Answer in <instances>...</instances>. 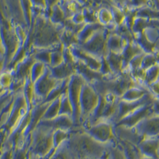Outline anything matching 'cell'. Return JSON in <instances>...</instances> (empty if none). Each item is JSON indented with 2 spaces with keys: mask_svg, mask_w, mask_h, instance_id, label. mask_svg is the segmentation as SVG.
I'll use <instances>...</instances> for the list:
<instances>
[{
  "mask_svg": "<svg viewBox=\"0 0 159 159\" xmlns=\"http://www.w3.org/2000/svg\"><path fill=\"white\" fill-rule=\"evenodd\" d=\"M90 85H92L100 96H103L107 93H111L120 98L126 90L138 86V83L134 79L130 72L128 73L127 71H123L117 75H106L104 78Z\"/></svg>",
  "mask_w": 159,
  "mask_h": 159,
  "instance_id": "obj_1",
  "label": "cell"
},
{
  "mask_svg": "<svg viewBox=\"0 0 159 159\" xmlns=\"http://www.w3.org/2000/svg\"><path fill=\"white\" fill-rule=\"evenodd\" d=\"M86 82L84 78L78 75L75 74L68 81L67 86V96L71 101L73 107V120L75 124H79L81 119V111H80V98L82 88Z\"/></svg>",
  "mask_w": 159,
  "mask_h": 159,
  "instance_id": "obj_2",
  "label": "cell"
},
{
  "mask_svg": "<svg viewBox=\"0 0 159 159\" xmlns=\"http://www.w3.org/2000/svg\"><path fill=\"white\" fill-rule=\"evenodd\" d=\"M100 100V95L96 91L92 85L86 83L81 92L80 98V111H81V120L85 121L89 118L92 113L97 108Z\"/></svg>",
  "mask_w": 159,
  "mask_h": 159,
  "instance_id": "obj_3",
  "label": "cell"
},
{
  "mask_svg": "<svg viewBox=\"0 0 159 159\" xmlns=\"http://www.w3.org/2000/svg\"><path fill=\"white\" fill-rule=\"evenodd\" d=\"M155 99L156 98L151 93H148L143 98H141L137 101H133V102L123 101V100L119 99L118 105H117V110H116L112 119H114L116 123L119 122L120 120H122L123 118H125V116H127L128 115H130L134 111L138 109L139 107H141L145 105H147V104L153 103L155 101Z\"/></svg>",
  "mask_w": 159,
  "mask_h": 159,
  "instance_id": "obj_4",
  "label": "cell"
},
{
  "mask_svg": "<svg viewBox=\"0 0 159 159\" xmlns=\"http://www.w3.org/2000/svg\"><path fill=\"white\" fill-rule=\"evenodd\" d=\"M81 48L98 58L106 57L107 40L105 38L104 33L101 30L98 31L87 42L81 45Z\"/></svg>",
  "mask_w": 159,
  "mask_h": 159,
  "instance_id": "obj_5",
  "label": "cell"
},
{
  "mask_svg": "<svg viewBox=\"0 0 159 159\" xmlns=\"http://www.w3.org/2000/svg\"><path fill=\"white\" fill-rule=\"evenodd\" d=\"M60 33L53 25L43 22L39 25L36 34V41L41 46H51L59 42Z\"/></svg>",
  "mask_w": 159,
  "mask_h": 159,
  "instance_id": "obj_6",
  "label": "cell"
},
{
  "mask_svg": "<svg viewBox=\"0 0 159 159\" xmlns=\"http://www.w3.org/2000/svg\"><path fill=\"white\" fill-rule=\"evenodd\" d=\"M153 103L147 104V105H145V106L139 107L138 109L134 111L133 113H131L130 115H128L127 116H125V118H123L122 120H120L119 122H117L116 124L118 125H121V126L126 127V128L135 127V125L138 123L141 122L143 119L154 115Z\"/></svg>",
  "mask_w": 159,
  "mask_h": 159,
  "instance_id": "obj_7",
  "label": "cell"
},
{
  "mask_svg": "<svg viewBox=\"0 0 159 159\" xmlns=\"http://www.w3.org/2000/svg\"><path fill=\"white\" fill-rule=\"evenodd\" d=\"M138 135L145 137H157L159 135V116L152 115L143 119L134 127Z\"/></svg>",
  "mask_w": 159,
  "mask_h": 159,
  "instance_id": "obj_8",
  "label": "cell"
},
{
  "mask_svg": "<svg viewBox=\"0 0 159 159\" xmlns=\"http://www.w3.org/2000/svg\"><path fill=\"white\" fill-rule=\"evenodd\" d=\"M72 147L78 150L83 155L94 156L96 151L99 149L98 141L88 135H82L75 136L72 138Z\"/></svg>",
  "mask_w": 159,
  "mask_h": 159,
  "instance_id": "obj_9",
  "label": "cell"
},
{
  "mask_svg": "<svg viewBox=\"0 0 159 159\" xmlns=\"http://www.w3.org/2000/svg\"><path fill=\"white\" fill-rule=\"evenodd\" d=\"M61 81L53 77L50 68H47L45 74L37 81V85L35 86L36 92L40 97L48 98L50 93L60 84Z\"/></svg>",
  "mask_w": 159,
  "mask_h": 159,
  "instance_id": "obj_10",
  "label": "cell"
},
{
  "mask_svg": "<svg viewBox=\"0 0 159 159\" xmlns=\"http://www.w3.org/2000/svg\"><path fill=\"white\" fill-rule=\"evenodd\" d=\"M71 51L77 61L84 63L89 68H91L95 71H98V72L100 71V68L102 66V58H98V57L92 56L91 54L86 52L81 48L75 47Z\"/></svg>",
  "mask_w": 159,
  "mask_h": 159,
  "instance_id": "obj_11",
  "label": "cell"
},
{
  "mask_svg": "<svg viewBox=\"0 0 159 159\" xmlns=\"http://www.w3.org/2000/svg\"><path fill=\"white\" fill-rule=\"evenodd\" d=\"M90 135L98 141L108 140L112 134V125L107 120H101L92 125L89 130Z\"/></svg>",
  "mask_w": 159,
  "mask_h": 159,
  "instance_id": "obj_12",
  "label": "cell"
},
{
  "mask_svg": "<svg viewBox=\"0 0 159 159\" xmlns=\"http://www.w3.org/2000/svg\"><path fill=\"white\" fill-rule=\"evenodd\" d=\"M75 68H76V74L80 75L87 84H93L94 82L98 81L105 77L103 74L89 68L84 63L77 61V60L75 64Z\"/></svg>",
  "mask_w": 159,
  "mask_h": 159,
  "instance_id": "obj_13",
  "label": "cell"
},
{
  "mask_svg": "<svg viewBox=\"0 0 159 159\" xmlns=\"http://www.w3.org/2000/svg\"><path fill=\"white\" fill-rule=\"evenodd\" d=\"M50 71L54 78L59 81H63V80L69 79L72 75L76 74V68H75V65L73 66L64 62L63 64L57 66L50 67Z\"/></svg>",
  "mask_w": 159,
  "mask_h": 159,
  "instance_id": "obj_14",
  "label": "cell"
},
{
  "mask_svg": "<svg viewBox=\"0 0 159 159\" xmlns=\"http://www.w3.org/2000/svg\"><path fill=\"white\" fill-rule=\"evenodd\" d=\"M159 137H149L144 140L141 145L140 149L143 155L146 157L153 159H158Z\"/></svg>",
  "mask_w": 159,
  "mask_h": 159,
  "instance_id": "obj_15",
  "label": "cell"
},
{
  "mask_svg": "<svg viewBox=\"0 0 159 159\" xmlns=\"http://www.w3.org/2000/svg\"><path fill=\"white\" fill-rule=\"evenodd\" d=\"M105 57L110 66L112 73L114 75H117L124 71V59H123L122 54H117L108 51Z\"/></svg>",
  "mask_w": 159,
  "mask_h": 159,
  "instance_id": "obj_16",
  "label": "cell"
},
{
  "mask_svg": "<svg viewBox=\"0 0 159 159\" xmlns=\"http://www.w3.org/2000/svg\"><path fill=\"white\" fill-rule=\"evenodd\" d=\"M148 93H150V92L147 86H136L126 90L125 92V94L119 99L123 100V101H127V102L137 101V100L144 98Z\"/></svg>",
  "mask_w": 159,
  "mask_h": 159,
  "instance_id": "obj_17",
  "label": "cell"
},
{
  "mask_svg": "<svg viewBox=\"0 0 159 159\" xmlns=\"http://www.w3.org/2000/svg\"><path fill=\"white\" fill-rule=\"evenodd\" d=\"M127 41L125 38L121 36L113 35L108 38L107 41V48H108L109 52H114L117 54H122L123 50L125 49V46L127 45Z\"/></svg>",
  "mask_w": 159,
  "mask_h": 159,
  "instance_id": "obj_18",
  "label": "cell"
},
{
  "mask_svg": "<svg viewBox=\"0 0 159 159\" xmlns=\"http://www.w3.org/2000/svg\"><path fill=\"white\" fill-rule=\"evenodd\" d=\"M53 144V136L47 135H41L38 136L36 146L35 152L40 155H46V153L50 149Z\"/></svg>",
  "mask_w": 159,
  "mask_h": 159,
  "instance_id": "obj_19",
  "label": "cell"
},
{
  "mask_svg": "<svg viewBox=\"0 0 159 159\" xmlns=\"http://www.w3.org/2000/svg\"><path fill=\"white\" fill-rule=\"evenodd\" d=\"M102 28V25L98 24H93L87 25L86 27H85L78 36V39L80 41L81 44H84L87 42L91 37H93L96 33H98V31H100Z\"/></svg>",
  "mask_w": 159,
  "mask_h": 159,
  "instance_id": "obj_20",
  "label": "cell"
},
{
  "mask_svg": "<svg viewBox=\"0 0 159 159\" xmlns=\"http://www.w3.org/2000/svg\"><path fill=\"white\" fill-rule=\"evenodd\" d=\"M62 97V96H61ZM61 97L57 98L56 100L52 101L49 104L48 107L44 115V119L50 120L57 117L59 116V111H60V106H61Z\"/></svg>",
  "mask_w": 159,
  "mask_h": 159,
  "instance_id": "obj_21",
  "label": "cell"
},
{
  "mask_svg": "<svg viewBox=\"0 0 159 159\" xmlns=\"http://www.w3.org/2000/svg\"><path fill=\"white\" fill-rule=\"evenodd\" d=\"M159 78V65H156L150 68H148L145 72V77L143 85L145 86H150L151 84L158 81Z\"/></svg>",
  "mask_w": 159,
  "mask_h": 159,
  "instance_id": "obj_22",
  "label": "cell"
},
{
  "mask_svg": "<svg viewBox=\"0 0 159 159\" xmlns=\"http://www.w3.org/2000/svg\"><path fill=\"white\" fill-rule=\"evenodd\" d=\"M73 107H72L71 101L67 96V93H66L61 97V106H60L59 116L66 115V116H73Z\"/></svg>",
  "mask_w": 159,
  "mask_h": 159,
  "instance_id": "obj_23",
  "label": "cell"
},
{
  "mask_svg": "<svg viewBox=\"0 0 159 159\" xmlns=\"http://www.w3.org/2000/svg\"><path fill=\"white\" fill-rule=\"evenodd\" d=\"M156 65H158L157 57L156 54H146L143 58L141 68L146 71L148 68H150Z\"/></svg>",
  "mask_w": 159,
  "mask_h": 159,
  "instance_id": "obj_24",
  "label": "cell"
},
{
  "mask_svg": "<svg viewBox=\"0 0 159 159\" xmlns=\"http://www.w3.org/2000/svg\"><path fill=\"white\" fill-rule=\"evenodd\" d=\"M46 70H47V67L43 63L35 64L32 67V78H33L34 82H37V80L45 74Z\"/></svg>",
  "mask_w": 159,
  "mask_h": 159,
  "instance_id": "obj_25",
  "label": "cell"
},
{
  "mask_svg": "<svg viewBox=\"0 0 159 159\" xmlns=\"http://www.w3.org/2000/svg\"><path fill=\"white\" fill-rule=\"evenodd\" d=\"M65 62L64 59V52L63 51H54L51 52V61H50V67H55L61 65Z\"/></svg>",
  "mask_w": 159,
  "mask_h": 159,
  "instance_id": "obj_26",
  "label": "cell"
},
{
  "mask_svg": "<svg viewBox=\"0 0 159 159\" xmlns=\"http://www.w3.org/2000/svg\"><path fill=\"white\" fill-rule=\"evenodd\" d=\"M99 19L102 22V24H109L113 19V14L110 10L103 8L99 12Z\"/></svg>",
  "mask_w": 159,
  "mask_h": 159,
  "instance_id": "obj_27",
  "label": "cell"
},
{
  "mask_svg": "<svg viewBox=\"0 0 159 159\" xmlns=\"http://www.w3.org/2000/svg\"><path fill=\"white\" fill-rule=\"evenodd\" d=\"M147 4H148V0H130L128 3V7L138 10L140 8L146 7Z\"/></svg>",
  "mask_w": 159,
  "mask_h": 159,
  "instance_id": "obj_28",
  "label": "cell"
},
{
  "mask_svg": "<svg viewBox=\"0 0 159 159\" xmlns=\"http://www.w3.org/2000/svg\"><path fill=\"white\" fill-rule=\"evenodd\" d=\"M112 14H113V18L115 19L116 24L121 25L125 21V15L121 10H119L118 8L117 9H114V11H113Z\"/></svg>",
  "mask_w": 159,
  "mask_h": 159,
  "instance_id": "obj_29",
  "label": "cell"
},
{
  "mask_svg": "<svg viewBox=\"0 0 159 159\" xmlns=\"http://www.w3.org/2000/svg\"><path fill=\"white\" fill-rule=\"evenodd\" d=\"M149 92L155 97L156 99H159V82L157 81L153 84H151L150 86H147Z\"/></svg>",
  "mask_w": 159,
  "mask_h": 159,
  "instance_id": "obj_30",
  "label": "cell"
},
{
  "mask_svg": "<svg viewBox=\"0 0 159 159\" xmlns=\"http://www.w3.org/2000/svg\"><path fill=\"white\" fill-rule=\"evenodd\" d=\"M64 19V12L58 7H55L54 12H53V20L54 22H61Z\"/></svg>",
  "mask_w": 159,
  "mask_h": 159,
  "instance_id": "obj_31",
  "label": "cell"
},
{
  "mask_svg": "<svg viewBox=\"0 0 159 159\" xmlns=\"http://www.w3.org/2000/svg\"><path fill=\"white\" fill-rule=\"evenodd\" d=\"M11 75L8 73H5L3 74L1 76H0V84L1 86L6 87V86H8L10 84H11Z\"/></svg>",
  "mask_w": 159,
  "mask_h": 159,
  "instance_id": "obj_32",
  "label": "cell"
},
{
  "mask_svg": "<svg viewBox=\"0 0 159 159\" xmlns=\"http://www.w3.org/2000/svg\"><path fill=\"white\" fill-rule=\"evenodd\" d=\"M153 111H154V115L159 116V99H155L153 103Z\"/></svg>",
  "mask_w": 159,
  "mask_h": 159,
  "instance_id": "obj_33",
  "label": "cell"
},
{
  "mask_svg": "<svg viewBox=\"0 0 159 159\" xmlns=\"http://www.w3.org/2000/svg\"><path fill=\"white\" fill-rule=\"evenodd\" d=\"M116 3H118V4H120V5H124V4H127L128 5V3H129V1L130 0H115Z\"/></svg>",
  "mask_w": 159,
  "mask_h": 159,
  "instance_id": "obj_34",
  "label": "cell"
},
{
  "mask_svg": "<svg viewBox=\"0 0 159 159\" xmlns=\"http://www.w3.org/2000/svg\"><path fill=\"white\" fill-rule=\"evenodd\" d=\"M47 1L49 4V6H51V7H54L58 2V0H47Z\"/></svg>",
  "mask_w": 159,
  "mask_h": 159,
  "instance_id": "obj_35",
  "label": "cell"
},
{
  "mask_svg": "<svg viewBox=\"0 0 159 159\" xmlns=\"http://www.w3.org/2000/svg\"><path fill=\"white\" fill-rule=\"evenodd\" d=\"M153 2H154L156 7H157V9H159V0H153Z\"/></svg>",
  "mask_w": 159,
  "mask_h": 159,
  "instance_id": "obj_36",
  "label": "cell"
},
{
  "mask_svg": "<svg viewBox=\"0 0 159 159\" xmlns=\"http://www.w3.org/2000/svg\"><path fill=\"white\" fill-rule=\"evenodd\" d=\"M143 159H153V158H149V157H145V158Z\"/></svg>",
  "mask_w": 159,
  "mask_h": 159,
  "instance_id": "obj_37",
  "label": "cell"
},
{
  "mask_svg": "<svg viewBox=\"0 0 159 159\" xmlns=\"http://www.w3.org/2000/svg\"><path fill=\"white\" fill-rule=\"evenodd\" d=\"M158 157H159V147H158Z\"/></svg>",
  "mask_w": 159,
  "mask_h": 159,
  "instance_id": "obj_38",
  "label": "cell"
},
{
  "mask_svg": "<svg viewBox=\"0 0 159 159\" xmlns=\"http://www.w3.org/2000/svg\"><path fill=\"white\" fill-rule=\"evenodd\" d=\"M158 82H159V78H158Z\"/></svg>",
  "mask_w": 159,
  "mask_h": 159,
  "instance_id": "obj_39",
  "label": "cell"
}]
</instances>
